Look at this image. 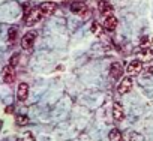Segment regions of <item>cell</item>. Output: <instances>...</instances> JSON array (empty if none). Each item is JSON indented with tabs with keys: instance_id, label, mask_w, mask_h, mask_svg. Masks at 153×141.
I'll return each mask as SVG.
<instances>
[{
	"instance_id": "cell-1",
	"label": "cell",
	"mask_w": 153,
	"mask_h": 141,
	"mask_svg": "<svg viewBox=\"0 0 153 141\" xmlns=\"http://www.w3.org/2000/svg\"><path fill=\"white\" fill-rule=\"evenodd\" d=\"M35 39H36V33L35 32H27L21 39V47L24 50H30L33 47V44H35Z\"/></svg>"
},
{
	"instance_id": "cell-2",
	"label": "cell",
	"mask_w": 153,
	"mask_h": 141,
	"mask_svg": "<svg viewBox=\"0 0 153 141\" xmlns=\"http://www.w3.org/2000/svg\"><path fill=\"white\" fill-rule=\"evenodd\" d=\"M41 18H42L41 9H32L29 14H26L24 21H26V24H35V23H38Z\"/></svg>"
},
{
	"instance_id": "cell-3",
	"label": "cell",
	"mask_w": 153,
	"mask_h": 141,
	"mask_svg": "<svg viewBox=\"0 0 153 141\" xmlns=\"http://www.w3.org/2000/svg\"><path fill=\"white\" fill-rule=\"evenodd\" d=\"M141 69H143L141 62H140V60H132V62L128 65V68H126V72H128L131 77H134V75H138V74L141 72Z\"/></svg>"
},
{
	"instance_id": "cell-4",
	"label": "cell",
	"mask_w": 153,
	"mask_h": 141,
	"mask_svg": "<svg viewBox=\"0 0 153 141\" xmlns=\"http://www.w3.org/2000/svg\"><path fill=\"white\" fill-rule=\"evenodd\" d=\"M2 77H3V81H5V83H8V84L14 83V80H15V70H14V66L8 65V66L3 69Z\"/></svg>"
},
{
	"instance_id": "cell-5",
	"label": "cell",
	"mask_w": 153,
	"mask_h": 141,
	"mask_svg": "<svg viewBox=\"0 0 153 141\" xmlns=\"http://www.w3.org/2000/svg\"><path fill=\"white\" fill-rule=\"evenodd\" d=\"M131 89H132V78H131V77L123 78V80L120 81L119 87H117V90H119V93H120V95H125V93L131 92Z\"/></svg>"
},
{
	"instance_id": "cell-6",
	"label": "cell",
	"mask_w": 153,
	"mask_h": 141,
	"mask_svg": "<svg viewBox=\"0 0 153 141\" xmlns=\"http://www.w3.org/2000/svg\"><path fill=\"white\" fill-rule=\"evenodd\" d=\"M41 12H42V15H51V14H54L56 12V9H57V5L54 3V2H45V3H42L41 5Z\"/></svg>"
},
{
	"instance_id": "cell-7",
	"label": "cell",
	"mask_w": 153,
	"mask_h": 141,
	"mask_svg": "<svg viewBox=\"0 0 153 141\" xmlns=\"http://www.w3.org/2000/svg\"><path fill=\"white\" fill-rule=\"evenodd\" d=\"M113 117H114V120H116V122H122V120L125 119L123 107H122L119 102H116V104L113 105Z\"/></svg>"
},
{
	"instance_id": "cell-8",
	"label": "cell",
	"mask_w": 153,
	"mask_h": 141,
	"mask_svg": "<svg viewBox=\"0 0 153 141\" xmlns=\"http://www.w3.org/2000/svg\"><path fill=\"white\" fill-rule=\"evenodd\" d=\"M116 27H117V18H116L113 14L107 15V17H105V21H104V29H107V30L113 32Z\"/></svg>"
},
{
	"instance_id": "cell-9",
	"label": "cell",
	"mask_w": 153,
	"mask_h": 141,
	"mask_svg": "<svg viewBox=\"0 0 153 141\" xmlns=\"http://www.w3.org/2000/svg\"><path fill=\"white\" fill-rule=\"evenodd\" d=\"M123 66L120 65V63H113L111 65V69H110V75L114 78V80H117V78H120L122 75H123Z\"/></svg>"
},
{
	"instance_id": "cell-10",
	"label": "cell",
	"mask_w": 153,
	"mask_h": 141,
	"mask_svg": "<svg viewBox=\"0 0 153 141\" xmlns=\"http://www.w3.org/2000/svg\"><path fill=\"white\" fill-rule=\"evenodd\" d=\"M17 96H18L20 101H26V99H27V96H29V86H27L26 83H21V84L18 86V89H17Z\"/></svg>"
},
{
	"instance_id": "cell-11",
	"label": "cell",
	"mask_w": 153,
	"mask_h": 141,
	"mask_svg": "<svg viewBox=\"0 0 153 141\" xmlns=\"http://www.w3.org/2000/svg\"><path fill=\"white\" fill-rule=\"evenodd\" d=\"M98 9H99V12H101L102 15H105V17L113 12V6H111L108 2H105V0H101V2L98 3Z\"/></svg>"
},
{
	"instance_id": "cell-12",
	"label": "cell",
	"mask_w": 153,
	"mask_h": 141,
	"mask_svg": "<svg viewBox=\"0 0 153 141\" xmlns=\"http://www.w3.org/2000/svg\"><path fill=\"white\" fill-rule=\"evenodd\" d=\"M71 11L75 12V14H80V15L83 17V14H84L87 9H86V5H84L83 2H72V3H71Z\"/></svg>"
},
{
	"instance_id": "cell-13",
	"label": "cell",
	"mask_w": 153,
	"mask_h": 141,
	"mask_svg": "<svg viewBox=\"0 0 153 141\" xmlns=\"http://www.w3.org/2000/svg\"><path fill=\"white\" fill-rule=\"evenodd\" d=\"M122 140V134L119 129H111L110 132V141H120Z\"/></svg>"
},
{
	"instance_id": "cell-14",
	"label": "cell",
	"mask_w": 153,
	"mask_h": 141,
	"mask_svg": "<svg viewBox=\"0 0 153 141\" xmlns=\"http://www.w3.org/2000/svg\"><path fill=\"white\" fill-rule=\"evenodd\" d=\"M15 120H17V123H18L20 126H24V125H27V123H29V117H27V116H24V114H18Z\"/></svg>"
},
{
	"instance_id": "cell-15",
	"label": "cell",
	"mask_w": 153,
	"mask_h": 141,
	"mask_svg": "<svg viewBox=\"0 0 153 141\" xmlns=\"http://www.w3.org/2000/svg\"><path fill=\"white\" fill-rule=\"evenodd\" d=\"M92 33H95V35H98V36L102 33V27H101L99 23H96V21L92 23Z\"/></svg>"
},
{
	"instance_id": "cell-16",
	"label": "cell",
	"mask_w": 153,
	"mask_h": 141,
	"mask_svg": "<svg viewBox=\"0 0 153 141\" xmlns=\"http://www.w3.org/2000/svg\"><path fill=\"white\" fill-rule=\"evenodd\" d=\"M17 33H18L17 27L9 29V42H15V39H17Z\"/></svg>"
},
{
	"instance_id": "cell-17",
	"label": "cell",
	"mask_w": 153,
	"mask_h": 141,
	"mask_svg": "<svg viewBox=\"0 0 153 141\" xmlns=\"http://www.w3.org/2000/svg\"><path fill=\"white\" fill-rule=\"evenodd\" d=\"M18 62H20V54H14V56L11 57V60H9V65L15 68V66L18 65Z\"/></svg>"
},
{
	"instance_id": "cell-18",
	"label": "cell",
	"mask_w": 153,
	"mask_h": 141,
	"mask_svg": "<svg viewBox=\"0 0 153 141\" xmlns=\"http://www.w3.org/2000/svg\"><path fill=\"white\" fill-rule=\"evenodd\" d=\"M6 113H12V107H8L6 108Z\"/></svg>"
}]
</instances>
